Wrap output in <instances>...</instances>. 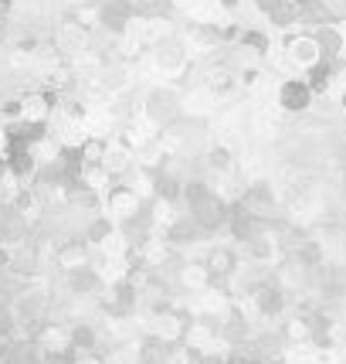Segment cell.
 <instances>
[{
  "instance_id": "6da1fadb",
  "label": "cell",
  "mask_w": 346,
  "mask_h": 364,
  "mask_svg": "<svg viewBox=\"0 0 346 364\" xmlns=\"http://www.w3.org/2000/svg\"><path fill=\"white\" fill-rule=\"evenodd\" d=\"M11 317H14L17 327H31V323H45V314H48V293L38 286V289H21L14 300H11Z\"/></svg>"
},
{
  "instance_id": "7a4b0ae2",
  "label": "cell",
  "mask_w": 346,
  "mask_h": 364,
  "mask_svg": "<svg viewBox=\"0 0 346 364\" xmlns=\"http://www.w3.org/2000/svg\"><path fill=\"white\" fill-rule=\"evenodd\" d=\"M177 116H180V95H177V89H153L146 95V119L153 127H170Z\"/></svg>"
},
{
  "instance_id": "3957f363",
  "label": "cell",
  "mask_w": 346,
  "mask_h": 364,
  "mask_svg": "<svg viewBox=\"0 0 346 364\" xmlns=\"http://www.w3.org/2000/svg\"><path fill=\"white\" fill-rule=\"evenodd\" d=\"M228 215H231V205H228L224 198H218V194H211L207 201H201V205L190 211V218L197 222V228H201L204 235L228 228Z\"/></svg>"
},
{
  "instance_id": "277c9868",
  "label": "cell",
  "mask_w": 346,
  "mask_h": 364,
  "mask_svg": "<svg viewBox=\"0 0 346 364\" xmlns=\"http://www.w3.org/2000/svg\"><path fill=\"white\" fill-rule=\"evenodd\" d=\"M28 228H31V222L24 215H17L11 205L0 208V245H7V249L24 245L28 242Z\"/></svg>"
},
{
  "instance_id": "5b68a950",
  "label": "cell",
  "mask_w": 346,
  "mask_h": 364,
  "mask_svg": "<svg viewBox=\"0 0 346 364\" xmlns=\"http://www.w3.org/2000/svg\"><path fill=\"white\" fill-rule=\"evenodd\" d=\"M133 21V0H102L99 4V28H109L112 34H126Z\"/></svg>"
},
{
  "instance_id": "8992f818",
  "label": "cell",
  "mask_w": 346,
  "mask_h": 364,
  "mask_svg": "<svg viewBox=\"0 0 346 364\" xmlns=\"http://www.w3.org/2000/svg\"><path fill=\"white\" fill-rule=\"evenodd\" d=\"M136 211H140V194L133 188H112L106 194V215L109 218L129 222V218H136Z\"/></svg>"
},
{
  "instance_id": "52a82bcc",
  "label": "cell",
  "mask_w": 346,
  "mask_h": 364,
  "mask_svg": "<svg viewBox=\"0 0 346 364\" xmlns=\"http://www.w3.org/2000/svg\"><path fill=\"white\" fill-rule=\"evenodd\" d=\"M153 62H157V68L163 75H180V72L187 68V48L180 45V41H173V38H167V41L157 45Z\"/></svg>"
},
{
  "instance_id": "ba28073f",
  "label": "cell",
  "mask_w": 346,
  "mask_h": 364,
  "mask_svg": "<svg viewBox=\"0 0 346 364\" xmlns=\"http://www.w3.org/2000/svg\"><path fill=\"white\" fill-rule=\"evenodd\" d=\"M204 269H207V276H211V283H214V279H228V276L238 272V255L231 252L228 245H214V249L204 255Z\"/></svg>"
},
{
  "instance_id": "9c48e42d",
  "label": "cell",
  "mask_w": 346,
  "mask_h": 364,
  "mask_svg": "<svg viewBox=\"0 0 346 364\" xmlns=\"http://www.w3.org/2000/svg\"><path fill=\"white\" fill-rule=\"evenodd\" d=\"M252 303H255V310L262 314V317H279L285 310V296H282V289L279 286H272V283H258L252 289Z\"/></svg>"
},
{
  "instance_id": "30bf717a",
  "label": "cell",
  "mask_w": 346,
  "mask_h": 364,
  "mask_svg": "<svg viewBox=\"0 0 346 364\" xmlns=\"http://www.w3.org/2000/svg\"><path fill=\"white\" fill-rule=\"evenodd\" d=\"M133 164H136V154H133L129 143H109L106 146V157H102V174L123 177Z\"/></svg>"
},
{
  "instance_id": "8fae6325",
  "label": "cell",
  "mask_w": 346,
  "mask_h": 364,
  "mask_svg": "<svg viewBox=\"0 0 346 364\" xmlns=\"http://www.w3.org/2000/svg\"><path fill=\"white\" fill-rule=\"evenodd\" d=\"M55 262H58V269L62 272L79 269V266H89V242H85V238H72V242L58 245Z\"/></svg>"
},
{
  "instance_id": "7c38bea8",
  "label": "cell",
  "mask_w": 346,
  "mask_h": 364,
  "mask_svg": "<svg viewBox=\"0 0 346 364\" xmlns=\"http://www.w3.org/2000/svg\"><path fill=\"white\" fill-rule=\"evenodd\" d=\"M65 286H68V293H75V296H89V293H95V289L102 286V276L95 272V266H79V269L65 272Z\"/></svg>"
},
{
  "instance_id": "4fadbf2b",
  "label": "cell",
  "mask_w": 346,
  "mask_h": 364,
  "mask_svg": "<svg viewBox=\"0 0 346 364\" xmlns=\"http://www.w3.org/2000/svg\"><path fill=\"white\" fill-rule=\"evenodd\" d=\"M279 102L289 112H302V109H309V102H313V89L306 82H285L282 92H279Z\"/></svg>"
},
{
  "instance_id": "5bb4252c",
  "label": "cell",
  "mask_w": 346,
  "mask_h": 364,
  "mask_svg": "<svg viewBox=\"0 0 346 364\" xmlns=\"http://www.w3.org/2000/svg\"><path fill=\"white\" fill-rule=\"evenodd\" d=\"M4 157H7V174H14L17 181H24V177H31L38 171V160H34L28 146H11Z\"/></svg>"
},
{
  "instance_id": "9a60e30c",
  "label": "cell",
  "mask_w": 346,
  "mask_h": 364,
  "mask_svg": "<svg viewBox=\"0 0 346 364\" xmlns=\"http://www.w3.org/2000/svg\"><path fill=\"white\" fill-rule=\"evenodd\" d=\"M173 358V344L160 341V337H146L136 350V361L140 364H170Z\"/></svg>"
},
{
  "instance_id": "2e32d148",
  "label": "cell",
  "mask_w": 346,
  "mask_h": 364,
  "mask_svg": "<svg viewBox=\"0 0 346 364\" xmlns=\"http://www.w3.org/2000/svg\"><path fill=\"white\" fill-rule=\"evenodd\" d=\"M85 28H79V24H65V28H58V38H55V45H58V51L62 55H85Z\"/></svg>"
},
{
  "instance_id": "e0dca14e",
  "label": "cell",
  "mask_w": 346,
  "mask_h": 364,
  "mask_svg": "<svg viewBox=\"0 0 346 364\" xmlns=\"http://www.w3.org/2000/svg\"><path fill=\"white\" fill-rule=\"evenodd\" d=\"M221 327V337L228 341V344H241L245 337H248V320L241 310H228V317L218 323Z\"/></svg>"
},
{
  "instance_id": "ac0fdd59",
  "label": "cell",
  "mask_w": 346,
  "mask_h": 364,
  "mask_svg": "<svg viewBox=\"0 0 346 364\" xmlns=\"http://www.w3.org/2000/svg\"><path fill=\"white\" fill-rule=\"evenodd\" d=\"M173 11V0H133V14L143 21H167Z\"/></svg>"
},
{
  "instance_id": "d6986e66",
  "label": "cell",
  "mask_w": 346,
  "mask_h": 364,
  "mask_svg": "<svg viewBox=\"0 0 346 364\" xmlns=\"http://www.w3.org/2000/svg\"><path fill=\"white\" fill-rule=\"evenodd\" d=\"M177 279L184 286H190V289H207L211 286V276H207L204 262H184L180 272H177Z\"/></svg>"
},
{
  "instance_id": "ffe728a7",
  "label": "cell",
  "mask_w": 346,
  "mask_h": 364,
  "mask_svg": "<svg viewBox=\"0 0 346 364\" xmlns=\"http://www.w3.org/2000/svg\"><path fill=\"white\" fill-rule=\"evenodd\" d=\"M68 337H72V350H79V354H92L95 350L92 323H72V327H68Z\"/></svg>"
},
{
  "instance_id": "44dd1931",
  "label": "cell",
  "mask_w": 346,
  "mask_h": 364,
  "mask_svg": "<svg viewBox=\"0 0 346 364\" xmlns=\"http://www.w3.org/2000/svg\"><path fill=\"white\" fill-rule=\"evenodd\" d=\"M112 235V218L109 215H99V218H92L89 222V228L82 232V238L89 242V245H102V242H109Z\"/></svg>"
},
{
  "instance_id": "7402d4cb",
  "label": "cell",
  "mask_w": 346,
  "mask_h": 364,
  "mask_svg": "<svg viewBox=\"0 0 346 364\" xmlns=\"http://www.w3.org/2000/svg\"><path fill=\"white\" fill-rule=\"evenodd\" d=\"M211 194H214V191L207 188L204 181H184V188H180V198H184V205H187L190 211L201 205V201H207Z\"/></svg>"
},
{
  "instance_id": "603a6c76",
  "label": "cell",
  "mask_w": 346,
  "mask_h": 364,
  "mask_svg": "<svg viewBox=\"0 0 346 364\" xmlns=\"http://www.w3.org/2000/svg\"><path fill=\"white\" fill-rule=\"evenodd\" d=\"M180 181L177 177H170V174H160L157 181H153V191H157V198L163 201V205H170V201H180Z\"/></svg>"
},
{
  "instance_id": "cb8c5ba5",
  "label": "cell",
  "mask_w": 346,
  "mask_h": 364,
  "mask_svg": "<svg viewBox=\"0 0 346 364\" xmlns=\"http://www.w3.org/2000/svg\"><path fill=\"white\" fill-rule=\"evenodd\" d=\"M207 167L218 171V174H228L231 171V150L228 146H211L207 150Z\"/></svg>"
},
{
  "instance_id": "d4e9b609",
  "label": "cell",
  "mask_w": 346,
  "mask_h": 364,
  "mask_svg": "<svg viewBox=\"0 0 346 364\" xmlns=\"http://www.w3.org/2000/svg\"><path fill=\"white\" fill-rule=\"evenodd\" d=\"M268 17H272L275 24H289V21L296 17V4H292V0H279V4L268 11Z\"/></svg>"
},
{
  "instance_id": "484cf974",
  "label": "cell",
  "mask_w": 346,
  "mask_h": 364,
  "mask_svg": "<svg viewBox=\"0 0 346 364\" xmlns=\"http://www.w3.org/2000/svg\"><path fill=\"white\" fill-rule=\"evenodd\" d=\"M241 45L255 48V51L262 55V51H268V38L262 31H245V34H241Z\"/></svg>"
},
{
  "instance_id": "4316f807",
  "label": "cell",
  "mask_w": 346,
  "mask_h": 364,
  "mask_svg": "<svg viewBox=\"0 0 346 364\" xmlns=\"http://www.w3.org/2000/svg\"><path fill=\"white\" fill-rule=\"evenodd\" d=\"M326 79H330V72H326V65H313V72H309V89H326Z\"/></svg>"
},
{
  "instance_id": "83f0119b",
  "label": "cell",
  "mask_w": 346,
  "mask_h": 364,
  "mask_svg": "<svg viewBox=\"0 0 346 364\" xmlns=\"http://www.w3.org/2000/svg\"><path fill=\"white\" fill-rule=\"evenodd\" d=\"M7 14H11V0H0V24L7 21Z\"/></svg>"
},
{
  "instance_id": "f1b7e54d",
  "label": "cell",
  "mask_w": 346,
  "mask_h": 364,
  "mask_svg": "<svg viewBox=\"0 0 346 364\" xmlns=\"http://www.w3.org/2000/svg\"><path fill=\"white\" fill-rule=\"evenodd\" d=\"M275 4H279V0H258V7H262V11H272Z\"/></svg>"
},
{
  "instance_id": "f546056e",
  "label": "cell",
  "mask_w": 346,
  "mask_h": 364,
  "mask_svg": "<svg viewBox=\"0 0 346 364\" xmlns=\"http://www.w3.org/2000/svg\"><path fill=\"white\" fill-rule=\"evenodd\" d=\"M4 177H7V157L0 154V181H4Z\"/></svg>"
},
{
  "instance_id": "4dcf8cb0",
  "label": "cell",
  "mask_w": 346,
  "mask_h": 364,
  "mask_svg": "<svg viewBox=\"0 0 346 364\" xmlns=\"http://www.w3.org/2000/svg\"><path fill=\"white\" fill-rule=\"evenodd\" d=\"M4 300H7V296H4V293H0V310H4Z\"/></svg>"
},
{
  "instance_id": "1f68e13d",
  "label": "cell",
  "mask_w": 346,
  "mask_h": 364,
  "mask_svg": "<svg viewBox=\"0 0 346 364\" xmlns=\"http://www.w3.org/2000/svg\"><path fill=\"white\" fill-rule=\"evenodd\" d=\"M302 4H306V0H302Z\"/></svg>"
}]
</instances>
